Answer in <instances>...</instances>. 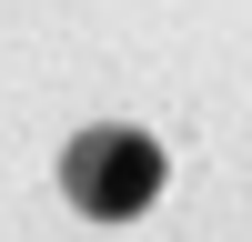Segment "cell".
Segmentation results:
<instances>
[{"mask_svg": "<svg viewBox=\"0 0 252 242\" xmlns=\"http://www.w3.org/2000/svg\"><path fill=\"white\" fill-rule=\"evenodd\" d=\"M161 141L131 131V121H91V131H71V151H61V202L91 222H131L161 202Z\"/></svg>", "mask_w": 252, "mask_h": 242, "instance_id": "obj_1", "label": "cell"}]
</instances>
